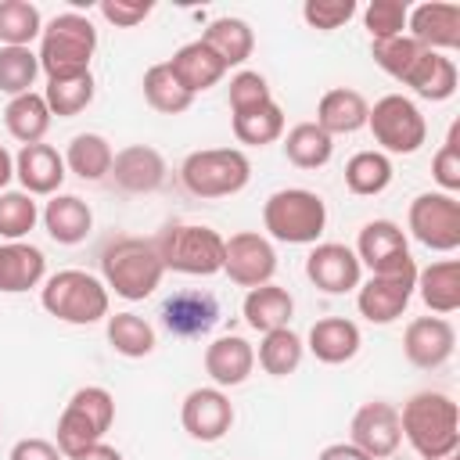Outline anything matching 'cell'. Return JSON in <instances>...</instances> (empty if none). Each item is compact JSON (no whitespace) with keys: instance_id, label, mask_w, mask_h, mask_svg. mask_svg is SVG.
I'll list each match as a JSON object with an SVG mask.
<instances>
[{"instance_id":"34","label":"cell","mask_w":460,"mask_h":460,"mask_svg":"<svg viewBox=\"0 0 460 460\" xmlns=\"http://www.w3.org/2000/svg\"><path fill=\"white\" fill-rule=\"evenodd\" d=\"M230 129L237 137V144L244 147H266L277 144L284 137V108L277 101L244 108V111H230Z\"/></svg>"},{"instance_id":"16","label":"cell","mask_w":460,"mask_h":460,"mask_svg":"<svg viewBox=\"0 0 460 460\" xmlns=\"http://www.w3.org/2000/svg\"><path fill=\"white\" fill-rule=\"evenodd\" d=\"M456 352V331L446 316H413L402 331V356L417 370H438Z\"/></svg>"},{"instance_id":"13","label":"cell","mask_w":460,"mask_h":460,"mask_svg":"<svg viewBox=\"0 0 460 460\" xmlns=\"http://www.w3.org/2000/svg\"><path fill=\"white\" fill-rule=\"evenodd\" d=\"M349 442L363 449L370 460H388L402 446V428H399V406L388 399H370L352 413L349 424Z\"/></svg>"},{"instance_id":"53","label":"cell","mask_w":460,"mask_h":460,"mask_svg":"<svg viewBox=\"0 0 460 460\" xmlns=\"http://www.w3.org/2000/svg\"><path fill=\"white\" fill-rule=\"evenodd\" d=\"M11 180H14V155L0 144V194L7 190V183H11Z\"/></svg>"},{"instance_id":"5","label":"cell","mask_w":460,"mask_h":460,"mask_svg":"<svg viewBox=\"0 0 460 460\" xmlns=\"http://www.w3.org/2000/svg\"><path fill=\"white\" fill-rule=\"evenodd\" d=\"M262 226L280 244H316L327 230V201L309 187H280L262 201Z\"/></svg>"},{"instance_id":"52","label":"cell","mask_w":460,"mask_h":460,"mask_svg":"<svg viewBox=\"0 0 460 460\" xmlns=\"http://www.w3.org/2000/svg\"><path fill=\"white\" fill-rule=\"evenodd\" d=\"M72 460H126L115 446H108V442H97V446H90L86 453H79V456H72Z\"/></svg>"},{"instance_id":"40","label":"cell","mask_w":460,"mask_h":460,"mask_svg":"<svg viewBox=\"0 0 460 460\" xmlns=\"http://www.w3.org/2000/svg\"><path fill=\"white\" fill-rule=\"evenodd\" d=\"M140 86H144V101H147L158 115H183V111L194 104V97L176 83V75L169 72L165 61L151 65V68L144 72Z\"/></svg>"},{"instance_id":"36","label":"cell","mask_w":460,"mask_h":460,"mask_svg":"<svg viewBox=\"0 0 460 460\" xmlns=\"http://www.w3.org/2000/svg\"><path fill=\"white\" fill-rule=\"evenodd\" d=\"M280 140H284V158L295 169H323L334 158V137H327L316 122H295Z\"/></svg>"},{"instance_id":"39","label":"cell","mask_w":460,"mask_h":460,"mask_svg":"<svg viewBox=\"0 0 460 460\" xmlns=\"http://www.w3.org/2000/svg\"><path fill=\"white\" fill-rule=\"evenodd\" d=\"M93 72H83V75H65V79H47L43 86V101L50 108V115L58 119H75L79 111H86L93 104Z\"/></svg>"},{"instance_id":"45","label":"cell","mask_w":460,"mask_h":460,"mask_svg":"<svg viewBox=\"0 0 460 460\" xmlns=\"http://www.w3.org/2000/svg\"><path fill=\"white\" fill-rule=\"evenodd\" d=\"M406 18H410V4L406 0H370L363 7V29L374 40H392L406 32Z\"/></svg>"},{"instance_id":"46","label":"cell","mask_w":460,"mask_h":460,"mask_svg":"<svg viewBox=\"0 0 460 460\" xmlns=\"http://www.w3.org/2000/svg\"><path fill=\"white\" fill-rule=\"evenodd\" d=\"M431 180L438 183L442 194H456L460 190V122L449 126L442 147L431 158Z\"/></svg>"},{"instance_id":"23","label":"cell","mask_w":460,"mask_h":460,"mask_svg":"<svg viewBox=\"0 0 460 460\" xmlns=\"http://www.w3.org/2000/svg\"><path fill=\"white\" fill-rule=\"evenodd\" d=\"M47 280V255L29 241H0V291L22 295Z\"/></svg>"},{"instance_id":"32","label":"cell","mask_w":460,"mask_h":460,"mask_svg":"<svg viewBox=\"0 0 460 460\" xmlns=\"http://www.w3.org/2000/svg\"><path fill=\"white\" fill-rule=\"evenodd\" d=\"M111 144L104 133H75L65 147V169L83 183H101L111 172Z\"/></svg>"},{"instance_id":"9","label":"cell","mask_w":460,"mask_h":460,"mask_svg":"<svg viewBox=\"0 0 460 460\" xmlns=\"http://www.w3.org/2000/svg\"><path fill=\"white\" fill-rule=\"evenodd\" d=\"M413 288H417V262L413 255H399L395 262L374 270L367 280H359L356 288V309L367 323H377V327H388L395 323L410 298H413Z\"/></svg>"},{"instance_id":"28","label":"cell","mask_w":460,"mask_h":460,"mask_svg":"<svg viewBox=\"0 0 460 460\" xmlns=\"http://www.w3.org/2000/svg\"><path fill=\"white\" fill-rule=\"evenodd\" d=\"M352 252H356L359 266H367L374 273V270L395 262L399 255H406L410 252V237L395 219H370V223H363Z\"/></svg>"},{"instance_id":"8","label":"cell","mask_w":460,"mask_h":460,"mask_svg":"<svg viewBox=\"0 0 460 460\" xmlns=\"http://www.w3.org/2000/svg\"><path fill=\"white\" fill-rule=\"evenodd\" d=\"M252 180V162L241 147H201L190 151L180 165V183L194 198H230L241 194Z\"/></svg>"},{"instance_id":"35","label":"cell","mask_w":460,"mask_h":460,"mask_svg":"<svg viewBox=\"0 0 460 460\" xmlns=\"http://www.w3.org/2000/svg\"><path fill=\"white\" fill-rule=\"evenodd\" d=\"M104 334H108L111 352H119L122 359H144L158 345L155 327L144 316H137V313H108Z\"/></svg>"},{"instance_id":"18","label":"cell","mask_w":460,"mask_h":460,"mask_svg":"<svg viewBox=\"0 0 460 460\" xmlns=\"http://www.w3.org/2000/svg\"><path fill=\"white\" fill-rule=\"evenodd\" d=\"M108 176L126 194H155L165 183L169 165H165L158 147H151V144H126L122 151H115Z\"/></svg>"},{"instance_id":"51","label":"cell","mask_w":460,"mask_h":460,"mask_svg":"<svg viewBox=\"0 0 460 460\" xmlns=\"http://www.w3.org/2000/svg\"><path fill=\"white\" fill-rule=\"evenodd\" d=\"M316 460H370L363 449H356L352 442H331L316 453Z\"/></svg>"},{"instance_id":"17","label":"cell","mask_w":460,"mask_h":460,"mask_svg":"<svg viewBox=\"0 0 460 460\" xmlns=\"http://www.w3.org/2000/svg\"><path fill=\"white\" fill-rule=\"evenodd\" d=\"M406 36L417 40L424 50L453 54V50L460 47V4H449V0H428V4L410 7Z\"/></svg>"},{"instance_id":"24","label":"cell","mask_w":460,"mask_h":460,"mask_svg":"<svg viewBox=\"0 0 460 460\" xmlns=\"http://www.w3.org/2000/svg\"><path fill=\"white\" fill-rule=\"evenodd\" d=\"M169 65V72L176 75V83L190 93V97H198V93H205V90H212L223 75H226V65L201 43V40H190V43H183V47H176L172 50V58L165 61Z\"/></svg>"},{"instance_id":"15","label":"cell","mask_w":460,"mask_h":460,"mask_svg":"<svg viewBox=\"0 0 460 460\" xmlns=\"http://www.w3.org/2000/svg\"><path fill=\"white\" fill-rule=\"evenodd\" d=\"M180 424L194 442H219L234 428V402L223 388H190L180 402Z\"/></svg>"},{"instance_id":"12","label":"cell","mask_w":460,"mask_h":460,"mask_svg":"<svg viewBox=\"0 0 460 460\" xmlns=\"http://www.w3.org/2000/svg\"><path fill=\"white\" fill-rule=\"evenodd\" d=\"M223 273L237 284V288H259V284H270L273 273H277V252H273V241L259 230H241V234H230L226 237V248H223Z\"/></svg>"},{"instance_id":"42","label":"cell","mask_w":460,"mask_h":460,"mask_svg":"<svg viewBox=\"0 0 460 460\" xmlns=\"http://www.w3.org/2000/svg\"><path fill=\"white\" fill-rule=\"evenodd\" d=\"M40 79V58L32 47H0V93L22 97Z\"/></svg>"},{"instance_id":"31","label":"cell","mask_w":460,"mask_h":460,"mask_svg":"<svg viewBox=\"0 0 460 460\" xmlns=\"http://www.w3.org/2000/svg\"><path fill=\"white\" fill-rule=\"evenodd\" d=\"M413 295H420V302L435 316L456 313L460 309V262L456 259H438V262L417 270Z\"/></svg>"},{"instance_id":"29","label":"cell","mask_w":460,"mask_h":460,"mask_svg":"<svg viewBox=\"0 0 460 460\" xmlns=\"http://www.w3.org/2000/svg\"><path fill=\"white\" fill-rule=\"evenodd\" d=\"M198 40L226 65V72H230V68H241V65L252 58V50H255V32H252V25H248L244 18H234V14L212 18V22L201 29Z\"/></svg>"},{"instance_id":"14","label":"cell","mask_w":460,"mask_h":460,"mask_svg":"<svg viewBox=\"0 0 460 460\" xmlns=\"http://www.w3.org/2000/svg\"><path fill=\"white\" fill-rule=\"evenodd\" d=\"M305 277L323 295H349L363 280V266L356 252L341 241H316L305 255Z\"/></svg>"},{"instance_id":"6","label":"cell","mask_w":460,"mask_h":460,"mask_svg":"<svg viewBox=\"0 0 460 460\" xmlns=\"http://www.w3.org/2000/svg\"><path fill=\"white\" fill-rule=\"evenodd\" d=\"M111 424H115V395L104 385H83L68 395V402L58 417L54 446L61 449L65 460H72V456L86 453L90 446L104 442Z\"/></svg>"},{"instance_id":"33","label":"cell","mask_w":460,"mask_h":460,"mask_svg":"<svg viewBox=\"0 0 460 460\" xmlns=\"http://www.w3.org/2000/svg\"><path fill=\"white\" fill-rule=\"evenodd\" d=\"M50 122H54V115H50L43 93H36V90H29V93H22V97H11L7 108H4V126H7V133H11L22 147H25V144H40V140L47 137Z\"/></svg>"},{"instance_id":"47","label":"cell","mask_w":460,"mask_h":460,"mask_svg":"<svg viewBox=\"0 0 460 460\" xmlns=\"http://www.w3.org/2000/svg\"><path fill=\"white\" fill-rule=\"evenodd\" d=\"M226 101H230V111H244V108H255V104L273 101V90H270V83H266V75H262V72L237 68V72L230 75Z\"/></svg>"},{"instance_id":"49","label":"cell","mask_w":460,"mask_h":460,"mask_svg":"<svg viewBox=\"0 0 460 460\" xmlns=\"http://www.w3.org/2000/svg\"><path fill=\"white\" fill-rule=\"evenodd\" d=\"M97 11H101V18H104L108 25H115V29H137V25L155 11V4H151V0H101Z\"/></svg>"},{"instance_id":"26","label":"cell","mask_w":460,"mask_h":460,"mask_svg":"<svg viewBox=\"0 0 460 460\" xmlns=\"http://www.w3.org/2000/svg\"><path fill=\"white\" fill-rule=\"evenodd\" d=\"M367 97L352 86H334L327 90L320 101H316V126L327 133V137H341V133H359L367 126Z\"/></svg>"},{"instance_id":"10","label":"cell","mask_w":460,"mask_h":460,"mask_svg":"<svg viewBox=\"0 0 460 460\" xmlns=\"http://www.w3.org/2000/svg\"><path fill=\"white\" fill-rule=\"evenodd\" d=\"M367 129L381 155H417L428 140V122L406 93H385L367 111Z\"/></svg>"},{"instance_id":"54","label":"cell","mask_w":460,"mask_h":460,"mask_svg":"<svg viewBox=\"0 0 460 460\" xmlns=\"http://www.w3.org/2000/svg\"><path fill=\"white\" fill-rule=\"evenodd\" d=\"M435 460H460V449L456 453H446V456H435Z\"/></svg>"},{"instance_id":"21","label":"cell","mask_w":460,"mask_h":460,"mask_svg":"<svg viewBox=\"0 0 460 460\" xmlns=\"http://www.w3.org/2000/svg\"><path fill=\"white\" fill-rule=\"evenodd\" d=\"M219 320V302L208 291H176L172 298L162 302V323L176 338H201L216 327Z\"/></svg>"},{"instance_id":"19","label":"cell","mask_w":460,"mask_h":460,"mask_svg":"<svg viewBox=\"0 0 460 460\" xmlns=\"http://www.w3.org/2000/svg\"><path fill=\"white\" fill-rule=\"evenodd\" d=\"M68 169H65V155L50 144H25L18 155H14V180L22 183L25 194L32 198H54L61 194V183H65Z\"/></svg>"},{"instance_id":"30","label":"cell","mask_w":460,"mask_h":460,"mask_svg":"<svg viewBox=\"0 0 460 460\" xmlns=\"http://www.w3.org/2000/svg\"><path fill=\"white\" fill-rule=\"evenodd\" d=\"M402 86H410L417 97L431 101V104H442L456 93L460 86V72H456V61L449 54H435V50H424L417 58V65L410 68V75L402 79Z\"/></svg>"},{"instance_id":"37","label":"cell","mask_w":460,"mask_h":460,"mask_svg":"<svg viewBox=\"0 0 460 460\" xmlns=\"http://www.w3.org/2000/svg\"><path fill=\"white\" fill-rule=\"evenodd\" d=\"M392 176H395V165L388 155H381L377 147L370 151H356L349 162H345V187L356 194V198H377L392 187Z\"/></svg>"},{"instance_id":"44","label":"cell","mask_w":460,"mask_h":460,"mask_svg":"<svg viewBox=\"0 0 460 460\" xmlns=\"http://www.w3.org/2000/svg\"><path fill=\"white\" fill-rule=\"evenodd\" d=\"M420 54H424V47H420L417 40H410L406 32H402V36H392V40H374V43H370L374 65H377L385 75H392L395 83H402V79L410 75V68L417 65Z\"/></svg>"},{"instance_id":"2","label":"cell","mask_w":460,"mask_h":460,"mask_svg":"<svg viewBox=\"0 0 460 460\" xmlns=\"http://www.w3.org/2000/svg\"><path fill=\"white\" fill-rule=\"evenodd\" d=\"M162 277L165 266L151 237L122 234L101 248V280L108 295L115 291L126 302H144L162 288Z\"/></svg>"},{"instance_id":"38","label":"cell","mask_w":460,"mask_h":460,"mask_svg":"<svg viewBox=\"0 0 460 460\" xmlns=\"http://www.w3.org/2000/svg\"><path fill=\"white\" fill-rule=\"evenodd\" d=\"M305 359V341L302 334H295L291 327H280V331H270L262 334L259 341V352H255V363L270 374V377H288L302 367Z\"/></svg>"},{"instance_id":"1","label":"cell","mask_w":460,"mask_h":460,"mask_svg":"<svg viewBox=\"0 0 460 460\" xmlns=\"http://www.w3.org/2000/svg\"><path fill=\"white\" fill-rule=\"evenodd\" d=\"M399 428L420 460H435L460 449V410L449 392H413L399 410Z\"/></svg>"},{"instance_id":"4","label":"cell","mask_w":460,"mask_h":460,"mask_svg":"<svg viewBox=\"0 0 460 460\" xmlns=\"http://www.w3.org/2000/svg\"><path fill=\"white\" fill-rule=\"evenodd\" d=\"M40 305L61 323L90 327V323L108 320L111 295L104 280L86 270H58L40 284Z\"/></svg>"},{"instance_id":"41","label":"cell","mask_w":460,"mask_h":460,"mask_svg":"<svg viewBox=\"0 0 460 460\" xmlns=\"http://www.w3.org/2000/svg\"><path fill=\"white\" fill-rule=\"evenodd\" d=\"M43 32V14L29 0H0V47H32Z\"/></svg>"},{"instance_id":"43","label":"cell","mask_w":460,"mask_h":460,"mask_svg":"<svg viewBox=\"0 0 460 460\" xmlns=\"http://www.w3.org/2000/svg\"><path fill=\"white\" fill-rule=\"evenodd\" d=\"M40 223V205L25 190L0 194V241H25Z\"/></svg>"},{"instance_id":"3","label":"cell","mask_w":460,"mask_h":460,"mask_svg":"<svg viewBox=\"0 0 460 460\" xmlns=\"http://www.w3.org/2000/svg\"><path fill=\"white\" fill-rule=\"evenodd\" d=\"M97 50V29L86 14L79 11H61L50 22H43L40 32V72L47 79H65V75H83L90 72Z\"/></svg>"},{"instance_id":"25","label":"cell","mask_w":460,"mask_h":460,"mask_svg":"<svg viewBox=\"0 0 460 460\" xmlns=\"http://www.w3.org/2000/svg\"><path fill=\"white\" fill-rule=\"evenodd\" d=\"M40 219H43V230L50 234V241H58L65 248L83 244L93 230V208L79 194H54L43 205Z\"/></svg>"},{"instance_id":"20","label":"cell","mask_w":460,"mask_h":460,"mask_svg":"<svg viewBox=\"0 0 460 460\" xmlns=\"http://www.w3.org/2000/svg\"><path fill=\"white\" fill-rule=\"evenodd\" d=\"M255 370V349L241 334H219L205 345V374L216 388H237Z\"/></svg>"},{"instance_id":"11","label":"cell","mask_w":460,"mask_h":460,"mask_svg":"<svg viewBox=\"0 0 460 460\" xmlns=\"http://www.w3.org/2000/svg\"><path fill=\"white\" fill-rule=\"evenodd\" d=\"M406 234L428 252H456L460 248V201L456 194L424 190L406 208Z\"/></svg>"},{"instance_id":"27","label":"cell","mask_w":460,"mask_h":460,"mask_svg":"<svg viewBox=\"0 0 460 460\" xmlns=\"http://www.w3.org/2000/svg\"><path fill=\"white\" fill-rule=\"evenodd\" d=\"M241 316L252 331L259 334H270V331H280V327H291V316H295V298L288 288L280 284H259L244 295L241 302Z\"/></svg>"},{"instance_id":"7","label":"cell","mask_w":460,"mask_h":460,"mask_svg":"<svg viewBox=\"0 0 460 460\" xmlns=\"http://www.w3.org/2000/svg\"><path fill=\"white\" fill-rule=\"evenodd\" d=\"M155 248L162 255L165 273H183V277H216L223 273V248L226 237L205 223H169L158 237Z\"/></svg>"},{"instance_id":"22","label":"cell","mask_w":460,"mask_h":460,"mask_svg":"<svg viewBox=\"0 0 460 460\" xmlns=\"http://www.w3.org/2000/svg\"><path fill=\"white\" fill-rule=\"evenodd\" d=\"M302 341H305V349H309L320 363L338 367V363L356 359V352H359V345H363V331H359V323L349 320V316H323V320H316V323L309 327V334H305Z\"/></svg>"},{"instance_id":"50","label":"cell","mask_w":460,"mask_h":460,"mask_svg":"<svg viewBox=\"0 0 460 460\" xmlns=\"http://www.w3.org/2000/svg\"><path fill=\"white\" fill-rule=\"evenodd\" d=\"M7 460H65V456L50 438H18L7 453Z\"/></svg>"},{"instance_id":"48","label":"cell","mask_w":460,"mask_h":460,"mask_svg":"<svg viewBox=\"0 0 460 460\" xmlns=\"http://www.w3.org/2000/svg\"><path fill=\"white\" fill-rule=\"evenodd\" d=\"M356 0H305L302 4V22L309 29H320V32H334L341 25H349L356 18Z\"/></svg>"}]
</instances>
